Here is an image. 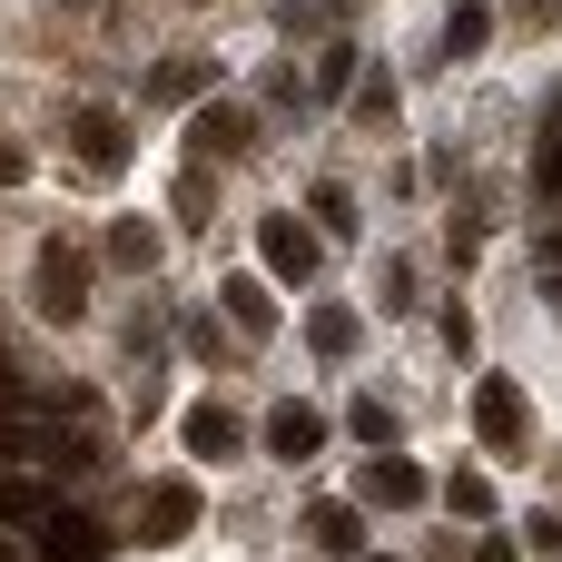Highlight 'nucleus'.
<instances>
[{"label": "nucleus", "mask_w": 562, "mask_h": 562, "mask_svg": "<svg viewBox=\"0 0 562 562\" xmlns=\"http://www.w3.org/2000/svg\"><path fill=\"white\" fill-rule=\"evenodd\" d=\"M0 395H20V375H10V356H0Z\"/></svg>", "instance_id": "24"}, {"label": "nucleus", "mask_w": 562, "mask_h": 562, "mask_svg": "<svg viewBox=\"0 0 562 562\" xmlns=\"http://www.w3.org/2000/svg\"><path fill=\"white\" fill-rule=\"evenodd\" d=\"M109 257H119V267H158V227H138V217L109 227Z\"/></svg>", "instance_id": "17"}, {"label": "nucleus", "mask_w": 562, "mask_h": 562, "mask_svg": "<svg viewBox=\"0 0 562 562\" xmlns=\"http://www.w3.org/2000/svg\"><path fill=\"white\" fill-rule=\"evenodd\" d=\"M20 464H59V474H79V464H99L79 435H59V425H30V415H10L0 425V474H20Z\"/></svg>", "instance_id": "2"}, {"label": "nucleus", "mask_w": 562, "mask_h": 562, "mask_svg": "<svg viewBox=\"0 0 562 562\" xmlns=\"http://www.w3.org/2000/svg\"><path fill=\"white\" fill-rule=\"evenodd\" d=\"M356 494H366V504H385V514H415V504H425L435 484H425V464H415V454H375Z\"/></svg>", "instance_id": "6"}, {"label": "nucleus", "mask_w": 562, "mask_h": 562, "mask_svg": "<svg viewBox=\"0 0 562 562\" xmlns=\"http://www.w3.org/2000/svg\"><path fill=\"white\" fill-rule=\"evenodd\" d=\"M20 178H30V148H10V138H0V188H20Z\"/></svg>", "instance_id": "22"}, {"label": "nucleus", "mask_w": 562, "mask_h": 562, "mask_svg": "<svg viewBox=\"0 0 562 562\" xmlns=\"http://www.w3.org/2000/svg\"><path fill=\"white\" fill-rule=\"evenodd\" d=\"M306 533H316L326 553H356V543H366V514H356V504H316V524H306Z\"/></svg>", "instance_id": "15"}, {"label": "nucleus", "mask_w": 562, "mask_h": 562, "mask_svg": "<svg viewBox=\"0 0 562 562\" xmlns=\"http://www.w3.org/2000/svg\"><path fill=\"white\" fill-rule=\"evenodd\" d=\"M316 217H326V227H336V237H346V227H356V198H346V188H336V178H326V188H316Z\"/></svg>", "instance_id": "20"}, {"label": "nucleus", "mask_w": 562, "mask_h": 562, "mask_svg": "<svg viewBox=\"0 0 562 562\" xmlns=\"http://www.w3.org/2000/svg\"><path fill=\"white\" fill-rule=\"evenodd\" d=\"M257 257H267V277H286V286L316 277V237H306L296 217H257Z\"/></svg>", "instance_id": "5"}, {"label": "nucleus", "mask_w": 562, "mask_h": 562, "mask_svg": "<svg viewBox=\"0 0 562 562\" xmlns=\"http://www.w3.org/2000/svg\"><path fill=\"white\" fill-rule=\"evenodd\" d=\"M30 306H40L49 326H79V316H89V257L49 237V247H40V267H30Z\"/></svg>", "instance_id": "1"}, {"label": "nucleus", "mask_w": 562, "mask_h": 562, "mask_svg": "<svg viewBox=\"0 0 562 562\" xmlns=\"http://www.w3.org/2000/svg\"><path fill=\"white\" fill-rule=\"evenodd\" d=\"M464 562H514V533H484V543H474Z\"/></svg>", "instance_id": "23"}, {"label": "nucleus", "mask_w": 562, "mask_h": 562, "mask_svg": "<svg viewBox=\"0 0 562 562\" xmlns=\"http://www.w3.org/2000/svg\"><path fill=\"white\" fill-rule=\"evenodd\" d=\"M138 524H148L138 543H178V533L198 524V484H188V474H168V484H148V504H138Z\"/></svg>", "instance_id": "7"}, {"label": "nucleus", "mask_w": 562, "mask_h": 562, "mask_svg": "<svg viewBox=\"0 0 562 562\" xmlns=\"http://www.w3.org/2000/svg\"><path fill=\"white\" fill-rule=\"evenodd\" d=\"M267 454H277V464L326 454V415H316V405H277V415H267Z\"/></svg>", "instance_id": "9"}, {"label": "nucleus", "mask_w": 562, "mask_h": 562, "mask_svg": "<svg viewBox=\"0 0 562 562\" xmlns=\"http://www.w3.org/2000/svg\"><path fill=\"white\" fill-rule=\"evenodd\" d=\"M484 40H494V10H484V0H464V10L445 20V49H454V59H474Z\"/></svg>", "instance_id": "16"}, {"label": "nucleus", "mask_w": 562, "mask_h": 562, "mask_svg": "<svg viewBox=\"0 0 562 562\" xmlns=\"http://www.w3.org/2000/svg\"><path fill=\"white\" fill-rule=\"evenodd\" d=\"M346 79H356V49H326V59H316V89H326V99H336V89H346Z\"/></svg>", "instance_id": "21"}, {"label": "nucleus", "mask_w": 562, "mask_h": 562, "mask_svg": "<svg viewBox=\"0 0 562 562\" xmlns=\"http://www.w3.org/2000/svg\"><path fill=\"white\" fill-rule=\"evenodd\" d=\"M59 504H49V484H30V474H0V524H49Z\"/></svg>", "instance_id": "14"}, {"label": "nucleus", "mask_w": 562, "mask_h": 562, "mask_svg": "<svg viewBox=\"0 0 562 562\" xmlns=\"http://www.w3.org/2000/svg\"><path fill=\"white\" fill-rule=\"evenodd\" d=\"M543 178H553V188H562V148H553V168H543Z\"/></svg>", "instance_id": "25"}, {"label": "nucleus", "mask_w": 562, "mask_h": 562, "mask_svg": "<svg viewBox=\"0 0 562 562\" xmlns=\"http://www.w3.org/2000/svg\"><path fill=\"white\" fill-rule=\"evenodd\" d=\"M217 296H227V326H237V336H267V326H277V296H267V277H227Z\"/></svg>", "instance_id": "11"}, {"label": "nucleus", "mask_w": 562, "mask_h": 562, "mask_svg": "<svg viewBox=\"0 0 562 562\" xmlns=\"http://www.w3.org/2000/svg\"><path fill=\"white\" fill-rule=\"evenodd\" d=\"M356 336H366V316H356V306H316V316H306V346H316L326 366H346V356H356Z\"/></svg>", "instance_id": "12"}, {"label": "nucleus", "mask_w": 562, "mask_h": 562, "mask_svg": "<svg viewBox=\"0 0 562 562\" xmlns=\"http://www.w3.org/2000/svg\"><path fill=\"white\" fill-rule=\"evenodd\" d=\"M69 138H79V168H89V178H119V168H128V119H119V109H79Z\"/></svg>", "instance_id": "3"}, {"label": "nucleus", "mask_w": 562, "mask_h": 562, "mask_svg": "<svg viewBox=\"0 0 562 562\" xmlns=\"http://www.w3.org/2000/svg\"><path fill=\"white\" fill-rule=\"evenodd\" d=\"M356 435H366V445H375V454H395V435H405V425H395V415H385V405H375V395H366V405H356Z\"/></svg>", "instance_id": "18"}, {"label": "nucleus", "mask_w": 562, "mask_h": 562, "mask_svg": "<svg viewBox=\"0 0 562 562\" xmlns=\"http://www.w3.org/2000/svg\"><path fill=\"white\" fill-rule=\"evenodd\" d=\"M99 553H109L99 514H49L40 524V562H99Z\"/></svg>", "instance_id": "10"}, {"label": "nucleus", "mask_w": 562, "mask_h": 562, "mask_svg": "<svg viewBox=\"0 0 562 562\" xmlns=\"http://www.w3.org/2000/svg\"><path fill=\"white\" fill-rule=\"evenodd\" d=\"M188 148H198V158H207V148H217V158L247 148V109H198V119H188Z\"/></svg>", "instance_id": "13"}, {"label": "nucleus", "mask_w": 562, "mask_h": 562, "mask_svg": "<svg viewBox=\"0 0 562 562\" xmlns=\"http://www.w3.org/2000/svg\"><path fill=\"white\" fill-rule=\"evenodd\" d=\"M445 504H454V514H494V484H484V474H454Z\"/></svg>", "instance_id": "19"}, {"label": "nucleus", "mask_w": 562, "mask_h": 562, "mask_svg": "<svg viewBox=\"0 0 562 562\" xmlns=\"http://www.w3.org/2000/svg\"><path fill=\"white\" fill-rule=\"evenodd\" d=\"M474 435H484L494 454L524 445V385H514V375H484V385H474Z\"/></svg>", "instance_id": "4"}, {"label": "nucleus", "mask_w": 562, "mask_h": 562, "mask_svg": "<svg viewBox=\"0 0 562 562\" xmlns=\"http://www.w3.org/2000/svg\"><path fill=\"white\" fill-rule=\"evenodd\" d=\"M0 562H20V553H10V543H0Z\"/></svg>", "instance_id": "26"}, {"label": "nucleus", "mask_w": 562, "mask_h": 562, "mask_svg": "<svg viewBox=\"0 0 562 562\" xmlns=\"http://www.w3.org/2000/svg\"><path fill=\"white\" fill-rule=\"evenodd\" d=\"M178 445H188L198 464H227L247 435H237V415H227V405H188V415H178Z\"/></svg>", "instance_id": "8"}]
</instances>
